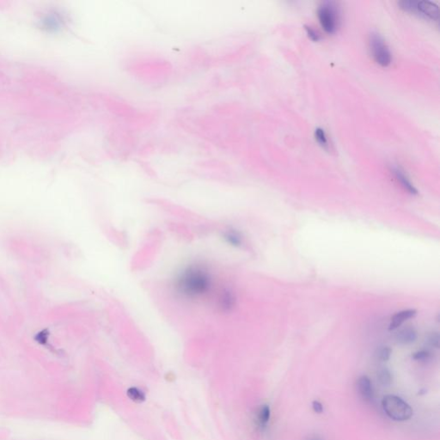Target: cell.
I'll return each instance as SVG.
<instances>
[{"label": "cell", "instance_id": "obj_16", "mask_svg": "<svg viewBox=\"0 0 440 440\" xmlns=\"http://www.w3.org/2000/svg\"><path fill=\"white\" fill-rule=\"evenodd\" d=\"M391 353H392V350L391 347L387 346H384V347H380L379 348L377 349V352H376V357L380 361L386 362L391 359Z\"/></svg>", "mask_w": 440, "mask_h": 440}, {"label": "cell", "instance_id": "obj_19", "mask_svg": "<svg viewBox=\"0 0 440 440\" xmlns=\"http://www.w3.org/2000/svg\"><path fill=\"white\" fill-rule=\"evenodd\" d=\"M430 352L428 351H426V350H420V351H417V352H415L414 354H413V359H415V360H417V361H426L427 359H429Z\"/></svg>", "mask_w": 440, "mask_h": 440}, {"label": "cell", "instance_id": "obj_20", "mask_svg": "<svg viewBox=\"0 0 440 440\" xmlns=\"http://www.w3.org/2000/svg\"><path fill=\"white\" fill-rule=\"evenodd\" d=\"M312 409H313L314 412L317 413V414H322L324 412V406L320 401H314L312 402Z\"/></svg>", "mask_w": 440, "mask_h": 440}, {"label": "cell", "instance_id": "obj_5", "mask_svg": "<svg viewBox=\"0 0 440 440\" xmlns=\"http://www.w3.org/2000/svg\"><path fill=\"white\" fill-rule=\"evenodd\" d=\"M369 44L374 60L381 67H389L392 62V53L384 38L377 33H372L370 35Z\"/></svg>", "mask_w": 440, "mask_h": 440}, {"label": "cell", "instance_id": "obj_12", "mask_svg": "<svg viewBox=\"0 0 440 440\" xmlns=\"http://www.w3.org/2000/svg\"><path fill=\"white\" fill-rule=\"evenodd\" d=\"M225 239L232 246L240 247L243 244V236L234 230H230L225 234Z\"/></svg>", "mask_w": 440, "mask_h": 440}, {"label": "cell", "instance_id": "obj_17", "mask_svg": "<svg viewBox=\"0 0 440 440\" xmlns=\"http://www.w3.org/2000/svg\"><path fill=\"white\" fill-rule=\"evenodd\" d=\"M427 344L433 348H439L440 347V335L438 332H432L426 337Z\"/></svg>", "mask_w": 440, "mask_h": 440}, {"label": "cell", "instance_id": "obj_2", "mask_svg": "<svg viewBox=\"0 0 440 440\" xmlns=\"http://www.w3.org/2000/svg\"><path fill=\"white\" fill-rule=\"evenodd\" d=\"M317 18L324 31L335 34L341 24V11L335 2H324L317 10Z\"/></svg>", "mask_w": 440, "mask_h": 440}, {"label": "cell", "instance_id": "obj_10", "mask_svg": "<svg viewBox=\"0 0 440 440\" xmlns=\"http://www.w3.org/2000/svg\"><path fill=\"white\" fill-rule=\"evenodd\" d=\"M416 313H417V311L416 310H412V309L401 310L400 312H397L391 318L389 329L390 330H394L398 327H401V325L404 324L406 321H408L410 318L415 317Z\"/></svg>", "mask_w": 440, "mask_h": 440}, {"label": "cell", "instance_id": "obj_7", "mask_svg": "<svg viewBox=\"0 0 440 440\" xmlns=\"http://www.w3.org/2000/svg\"><path fill=\"white\" fill-rule=\"evenodd\" d=\"M357 390L365 401H371L373 399V389L370 378L367 376H361L357 380Z\"/></svg>", "mask_w": 440, "mask_h": 440}, {"label": "cell", "instance_id": "obj_18", "mask_svg": "<svg viewBox=\"0 0 440 440\" xmlns=\"http://www.w3.org/2000/svg\"><path fill=\"white\" fill-rule=\"evenodd\" d=\"M305 30H306L307 35H308L309 38H310L311 41H313V42H318V41H320V40L322 39L320 33L317 31V30H316L315 28H312V27L305 26Z\"/></svg>", "mask_w": 440, "mask_h": 440}, {"label": "cell", "instance_id": "obj_3", "mask_svg": "<svg viewBox=\"0 0 440 440\" xmlns=\"http://www.w3.org/2000/svg\"><path fill=\"white\" fill-rule=\"evenodd\" d=\"M382 406L386 415L395 421H405L412 417V408L404 400L394 394L385 395Z\"/></svg>", "mask_w": 440, "mask_h": 440}, {"label": "cell", "instance_id": "obj_1", "mask_svg": "<svg viewBox=\"0 0 440 440\" xmlns=\"http://www.w3.org/2000/svg\"><path fill=\"white\" fill-rule=\"evenodd\" d=\"M213 277L208 266L193 263L177 273L173 287L183 300L196 301L208 297L213 288Z\"/></svg>", "mask_w": 440, "mask_h": 440}, {"label": "cell", "instance_id": "obj_8", "mask_svg": "<svg viewBox=\"0 0 440 440\" xmlns=\"http://www.w3.org/2000/svg\"><path fill=\"white\" fill-rule=\"evenodd\" d=\"M418 334L416 328L413 327H405L397 332L395 335V342L400 345H410L416 342Z\"/></svg>", "mask_w": 440, "mask_h": 440}, {"label": "cell", "instance_id": "obj_4", "mask_svg": "<svg viewBox=\"0 0 440 440\" xmlns=\"http://www.w3.org/2000/svg\"><path fill=\"white\" fill-rule=\"evenodd\" d=\"M401 10L431 21H439L440 12L436 4L430 1L403 0L398 3Z\"/></svg>", "mask_w": 440, "mask_h": 440}, {"label": "cell", "instance_id": "obj_13", "mask_svg": "<svg viewBox=\"0 0 440 440\" xmlns=\"http://www.w3.org/2000/svg\"><path fill=\"white\" fill-rule=\"evenodd\" d=\"M127 396L130 398L132 401L138 402V403H140V402L145 401V398H146L144 392L137 387L129 388L127 390Z\"/></svg>", "mask_w": 440, "mask_h": 440}, {"label": "cell", "instance_id": "obj_11", "mask_svg": "<svg viewBox=\"0 0 440 440\" xmlns=\"http://www.w3.org/2000/svg\"><path fill=\"white\" fill-rule=\"evenodd\" d=\"M271 417V410L268 405H262L260 407V409H258L256 417H255V421L257 426L261 429H264L265 427L268 425V421Z\"/></svg>", "mask_w": 440, "mask_h": 440}, {"label": "cell", "instance_id": "obj_15", "mask_svg": "<svg viewBox=\"0 0 440 440\" xmlns=\"http://www.w3.org/2000/svg\"><path fill=\"white\" fill-rule=\"evenodd\" d=\"M314 135H315V139H316V141L319 144L320 146H322L324 149H326V150L328 149V147H329L328 139H327V134L325 133L324 129L321 128V127H318L315 130Z\"/></svg>", "mask_w": 440, "mask_h": 440}, {"label": "cell", "instance_id": "obj_14", "mask_svg": "<svg viewBox=\"0 0 440 440\" xmlns=\"http://www.w3.org/2000/svg\"><path fill=\"white\" fill-rule=\"evenodd\" d=\"M377 379L379 381V383L384 386L391 385L393 381V377H392L391 371L387 368H382L377 371Z\"/></svg>", "mask_w": 440, "mask_h": 440}, {"label": "cell", "instance_id": "obj_6", "mask_svg": "<svg viewBox=\"0 0 440 440\" xmlns=\"http://www.w3.org/2000/svg\"><path fill=\"white\" fill-rule=\"evenodd\" d=\"M41 28L48 32H57L63 27L64 19L57 12L45 15L40 21Z\"/></svg>", "mask_w": 440, "mask_h": 440}, {"label": "cell", "instance_id": "obj_9", "mask_svg": "<svg viewBox=\"0 0 440 440\" xmlns=\"http://www.w3.org/2000/svg\"><path fill=\"white\" fill-rule=\"evenodd\" d=\"M391 171L394 174V177L397 180L398 183L401 184V187H403L407 192H409V194H412V195L418 194L417 188L414 186V184L411 183V181L409 180V177L402 169L398 167H393Z\"/></svg>", "mask_w": 440, "mask_h": 440}]
</instances>
